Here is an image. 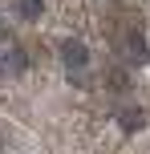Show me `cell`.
Returning a JSON list of instances; mask_svg holds the SVG:
<instances>
[{
	"label": "cell",
	"instance_id": "cell-4",
	"mask_svg": "<svg viewBox=\"0 0 150 154\" xmlns=\"http://www.w3.org/2000/svg\"><path fill=\"white\" fill-rule=\"evenodd\" d=\"M106 81H110L114 89H130V73H126V69H110V77H106Z\"/></svg>",
	"mask_w": 150,
	"mask_h": 154
},
{
	"label": "cell",
	"instance_id": "cell-3",
	"mask_svg": "<svg viewBox=\"0 0 150 154\" xmlns=\"http://www.w3.org/2000/svg\"><path fill=\"white\" fill-rule=\"evenodd\" d=\"M126 53L134 57V61H142V57H146V41L138 37V32H130V37H126Z\"/></svg>",
	"mask_w": 150,
	"mask_h": 154
},
{
	"label": "cell",
	"instance_id": "cell-1",
	"mask_svg": "<svg viewBox=\"0 0 150 154\" xmlns=\"http://www.w3.org/2000/svg\"><path fill=\"white\" fill-rule=\"evenodd\" d=\"M61 57H65L69 69H81V65L89 61V49L81 45V41H65V45H61Z\"/></svg>",
	"mask_w": 150,
	"mask_h": 154
},
{
	"label": "cell",
	"instance_id": "cell-2",
	"mask_svg": "<svg viewBox=\"0 0 150 154\" xmlns=\"http://www.w3.org/2000/svg\"><path fill=\"white\" fill-rule=\"evenodd\" d=\"M16 12H20V20H37L45 12V0H16Z\"/></svg>",
	"mask_w": 150,
	"mask_h": 154
}]
</instances>
